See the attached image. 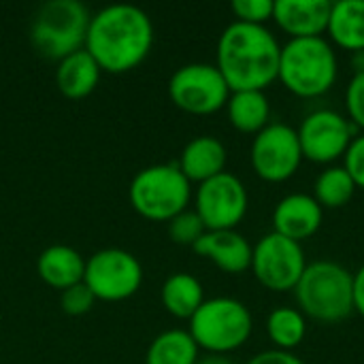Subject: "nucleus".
Here are the masks:
<instances>
[{
  "instance_id": "1",
  "label": "nucleus",
  "mask_w": 364,
  "mask_h": 364,
  "mask_svg": "<svg viewBox=\"0 0 364 364\" xmlns=\"http://www.w3.org/2000/svg\"><path fill=\"white\" fill-rule=\"evenodd\" d=\"M154 47V23L134 4H111L92 15L85 51L102 73L122 75L141 66Z\"/></svg>"
},
{
  "instance_id": "2",
  "label": "nucleus",
  "mask_w": 364,
  "mask_h": 364,
  "mask_svg": "<svg viewBox=\"0 0 364 364\" xmlns=\"http://www.w3.org/2000/svg\"><path fill=\"white\" fill-rule=\"evenodd\" d=\"M282 45L267 26L232 21L218 41L215 66L230 92H264L277 81Z\"/></svg>"
},
{
  "instance_id": "3",
  "label": "nucleus",
  "mask_w": 364,
  "mask_h": 364,
  "mask_svg": "<svg viewBox=\"0 0 364 364\" xmlns=\"http://www.w3.org/2000/svg\"><path fill=\"white\" fill-rule=\"evenodd\" d=\"M339 77L337 51L326 36L290 38L282 45L277 81L299 98H320Z\"/></svg>"
},
{
  "instance_id": "4",
  "label": "nucleus",
  "mask_w": 364,
  "mask_h": 364,
  "mask_svg": "<svg viewBox=\"0 0 364 364\" xmlns=\"http://www.w3.org/2000/svg\"><path fill=\"white\" fill-rule=\"evenodd\" d=\"M296 305L305 318L337 324L354 314V273L333 260L307 264L294 288Z\"/></svg>"
},
{
  "instance_id": "5",
  "label": "nucleus",
  "mask_w": 364,
  "mask_h": 364,
  "mask_svg": "<svg viewBox=\"0 0 364 364\" xmlns=\"http://www.w3.org/2000/svg\"><path fill=\"white\" fill-rule=\"evenodd\" d=\"M188 322V333L205 354L228 356L243 348L254 333L252 311L245 303L230 296L205 299Z\"/></svg>"
},
{
  "instance_id": "6",
  "label": "nucleus",
  "mask_w": 364,
  "mask_h": 364,
  "mask_svg": "<svg viewBox=\"0 0 364 364\" xmlns=\"http://www.w3.org/2000/svg\"><path fill=\"white\" fill-rule=\"evenodd\" d=\"M90 11L79 0H47L34 13L30 41L47 60H64L66 55L85 49Z\"/></svg>"
},
{
  "instance_id": "7",
  "label": "nucleus",
  "mask_w": 364,
  "mask_h": 364,
  "mask_svg": "<svg viewBox=\"0 0 364 364\" xmlns=\"http://www.w3.org/2000/svg\"><path fill=\"white\" fill-rule=\"evenodd\" d=\"M128 200L141 218L149 222H171L188 209L192 183L177 164H151L132 177Z\"/></svg>"
},
{
  "instance_id": "8",
  "label": "nucleus",
  "mask_w": 364,
  "mask_h": 364,
  "mask_svg": "<svg viewBox=\"0 0 364 364\" xmlns=\"http://www.w3.org/2000/svg\"><path fill=\"white\" fill-rule=\"evenodd\" d=\"M168 96L190 115H213L226 109L230 87L215 64L192 62L179 66L168 79Z\"/></svg>"
},
{
  "instance_id": "9",
  "label": "nucleus",
  "mask_w": 364,
  "mask_h": 364,
  "mask_svg": "<svg viewBox=\"0 0 364 364\" xmlns=\"http://www.w3.org/2000/svg\"><path fill=\"white\" fill-rule=\"evenodd\" d=\"M83 284L92 290L96 301L119 303L141 290L143 267L130 252L107 247L85 260Z\"/></svg>"
},
{
  "instance_id": "10",
  "label": "nucleus",
  "mask_w": 364,
  "mask_h": 364,
  "mask_svg": "<svg viewBox=\"0 0 364 364\" xmlns=\"http://www.w3.org/2000/svg\"><path fill=\"white\" fill-rule=\"evenodd\" d=\"M307 269L305 250L301 243L269 232L254 245L250 271L271 292H294Z\"/></svg>"
},
{
  "instance_id": "11",
  "label": "nucleus",
  "mask_w": 364,
  "mask_h": 364,
  "mask_svg": "<svg viewBox=\"0 0 364 364\" xmlns=\"http://www.w3.org/2000/svg\"><path fill=\"white\" fill-rule=\"evenodd\" d=\"M250 160L254 173L267 183H284L292 179L303 164L296 128L282 122H271L254 136Z\"/></svg>"
},
{
  "instance_id": "12",
  "label": "nucleus",
  "mask_w": 364,
  "mask_h": 364,
  "mask_svg": "<svg viewBox=\"0 0 364 364\" xmlns=\"http://www.w3.org/2000/svg\"><path fill=\"white\" fill-rule=\"evenodd\" d=\"M247 188L228 171L200 183L194 194V211L207 230H237L247 215Z\"/></svg>"
},
{
  "instance_id": "13",
  "label": "nucleus",
  "mask_w": 364,
  "mask_h": 364,
  "mask_svg": "<svg viewBox=\"0 0 364 364\" xmlns=\"http://www.w3.org/2000/svg\"><path fill=\"white\" fill-rule=\"evenodd\" d=\"M296 134L303 160L331 166L346 156L352 139L356 136L350 119L333 109H316L305 115Z\"/></svg>"
},
{
  "instance_id": "14",
  "label": "nucleus",
  "mask_w": 364,
  "mask_h": 364,
  "mask_svg": "<svg viewBox=\"0 0 364 364\" xmlns=\"http://www.w3.org/2000/svg\"><path fill=\"white\" fill-rule=\"evenodd\" d=\"M331 0H275L273 21L290 38H316L328 30Z\"/></svg>"
},
{
  "instance_id": "15",
  "label": "nucleus",
  "mask_w": 364,
  "mask_h": 364,
  "mask_svg": "<svg viewBox=\"0 0 364 364\" xmlns=\"http://www.w3.org/2000/svg\"><path fill=\"white\" fill-rule=\"evenodd\" d=\"M322 222L324 209L311 194H288L273 209V232L296 243L311 239L322 228Z\"/></svg>"
},
{
  "instance_id": "16",
  "label": "nucleus",
  "mask_w": 364,
  "mask_h": 364,
  "mask_svg": "<svg viewBox=\"0 0 364 364\" xmlns=\"http://www.w3.org/2000/svg\"><path fill=\"white\" fill-rule=\"evenodd\" d=\"M192 250L230 275H241L252 267L254 245L237 230H207Z\"/></svg>"
},
{
  "instance_id": "17",
  "label": "nucleus",
  "mask_w": 364,
  "mask_h": 364,
  "mask_svg": "<svg viewBox=\"0 0 364 364\" xmlns=\"http://www.w3.org/2000/svg\"><path fill=\"white\" fill-rule=\"evenodd\" d=\"M228 151L224 143L215 136L203 134L194 136L179 156V171L186 175L190 183H205L226 171Z\"/></svg>"
},
{
  "instance_id": "18",
  "label": "nucleus",
  "mask_w": 364,
  "mask_h": 364,
  "mask_svg": "<svg viewBox=\"0 0 364 364\" xmlns=\"http://www.w3.org/2000/svg\"><path fill=\"white\" fill-rule=\"evenodd\" d=\"M36 271H38V277L47 286L64 292L66 288L83 282L85 260L75 247L49 245L47 250L41 252V256L36 260Z\"/></svg>"
},
{
  "instance_id": "19",
  "label": "nucleus",
  "mask_w": 364,
  "mask_h": 364,
  "mask_svg": "<svg viewBox=\"0 0 364 364\" xmlns=\"http://www.w3.org/2000/svg\"><path fill=\"white\" fill-rule=\"evenodd\" d=\"M100 75L102 70L96 64V60L85 49H79L58 62L55 83L62 96L79 100V98L90 96L96 90Z\"/></svg>"
},
{
  "instance_id": "20",
  "label": "nucleus",
  "mask_w": 364,
  "mask_h": 364,
  "mask_svg": "<svg viewBox=\"0 0 364 364\" xmlns=\"http://www.w3.org/2000/svg\"><path fill=\"white\" fill-rule=\"evenodd\" d=\"M326 34L333 47L352 53L364 51V0L333 2Z\"/></svg>"
},
{
  "instance_id": "21",
  "label": "nucleus",
  "mask_w": 364,
  "mask_h": 364,
  "mask_svg": "<svg viewBox=\"0 0 364 364\" xmlns=\"http://www.w3.org/2000/svg\"><path fill=\"white\" fill-rule=\"evenodd\" d=\"M228 122L235 130L243 134H258L271 124V102L264 92L258 90H243L230 92L226 102Z\"/></svg>"
},
{
  "instance_id": "22",
  "label": "nucleus",
  "mask_w": 364,
  "mask_h": 364,
  "mask_svg": "<svg viewBox=\"0 0 364 364\" xmlns=\"http://www.w3.org/2000/svg\"><path fill=\"white\" fill-rule=\"evenodd\" d=\"M162 307L177 320H190L205 303L203 284L190 273L171 275L160 290Z\"/></svg>"
},
{
  "instance_id": "23",
  "label": "nucleus",
  "mask_w": 364,
  "mask_h": 364,
  "mask_svg": "<svg viewBox=\"0 0 364 364\" xmlns=\"http://www.w3.org/2000/svg\"><path fill=\"white\" fill-rule=\"evenodd\" d=\"M200 350L192 335L181 328L160 333L147 348L145 364H196Z\"/></svg>"
},
{
  "instance_id": "24",
  "label": "nucleus",
  "mask_w": 364,
  "mask_h": 364,
  "mask_svg": "<svg viewBox=\"0 0 364 364\" xmlns=\"http://www.w3.org/2000/svg\"><path fill=\"white\" fill-rule=\"evenodd\" d=\"M267 335L275 350L292 352L305 341L307 318L299 307H277L267 318Z\"/></svg>"
},
{
  "instance_id": "25",
  "label": "nucleus",
  "mask_w": 364,
  "mask_h": 364,
  "mask_svg": "<svg viewBox=\"0 0 364 364\" xmlns=\"http://www.w3.org/2000/svg\"><path fill=\"white\" fill-rule=\"evenodd\" d=\"M356 190L358 188L350 173L343 166L333 164L318 175L311 196L320 203L322 209H341L354 198Z\"/></svg>"
},
{
  "instance_id": "26",
  "label": "nucleus",
  "mask_w": 364,
  "mask_h": 364,
  "mask_svg": "<svg viewBox=\"0 0 364 364\" xmlns=\"http://www.w3.org/2000/svg\"><path fill=\"white\" fill-rule=\"evenodd\" d=\"M205 232H207V228L194 209H186L168 222V237L177 245L194 247Z\"/></svg>"
},
{
  "instance_id": "27",
  "label": "nucleus",
  "mask_w": 364,
  "mask_h": 364,
  "mask_svg": "<svg viewBox=\"0 0 364 364\" xmlns=\"http://www.w3.org/2000/svg\"><path fill=\"white\" fill-rule=\"evenodd\" d=\"M273 0H232L230 11L235 21L250 23V26H267L273 19Z\"/></svg>"
},
{
  "instance_id": "28",
  "label": "nucleus",
  "mask_w": 364,
  "mask_h": 364,
  "mask_svg": "<svg viewBox=\"0 0 364 364\" xmlns=\"http://www.w3.org/2000/svg\"><path fill=\"white\" fill-rule=\"evenodd\" d=\"M96 303V296L92 294V290L81 282L77 286H70L66 288L62 294H60V307L66 316H85L92 311Z\"/></svg>"
},
{
  "instance_id": "29",
  "label": "nucleus",
  "mask_w": 364,
  "mask_h": 364,
  "mask_svg": "<svg viewBox=\"0 0 364 364\" xmlns=\"http://www.w3.org/2000/svg\"><path fill=\"white\" fill-rule=\"evenodd\" d=\"M346 113L350 124L364 132V73L354 75L346 90Z\"/></svg>"
},
{
  "instance_id": "30",
  "label": "nucleus",
  "mask_w": 364,
  "mask_h": 364,
  "mask_svg": "<svg viewBox=\"0 0 364 364\" xmlns=\"http://www.w3.org/2000/svg\"><path fill=\"white\" fill-rule=\"evenodd\" d=\"M343 168L354 179L356 188L364 190V132L356 134L343 156Z\"/></svg>"
},
{
  "instance_id": "31",
  "label": "nucleus",
  "mask_w": 364,
  "mask_h": 364,
  "mask_svg": "<svg viewBox=\"0 0 364 364\" xmlns=\"http://www.w3.org/2000/svg\"><path fill=\"white\" fill-rule=\"evenodd\" d=\"M247 364H305L299 356L292 352H282V350H264L256 356H252Z\"/></svg>"
},
{
  "instance_id": "32",
  "label": "nucleus",
  "mask_w": 364,
  "mask_h": 364,
  "mask_svg": "<svg viewBox=\"0 0 364 364\" xmlns=\"http://www.w3.org/2000/svg\"><path fill=\"white\" fill-rule=\"evenodd\" d=\"M354 311L364 320V264L354 273Z\"/></svg>"
},
{
  "instance_id": "33",
  "label": "nucleus",
  "mask_w": 364,
  "mask_h": 364,
  "mask_svg": "<svg viewBox=\"0 0 364 364\" xmlns=\"http://www.w3.org/2000/svg\"><path fill=\"white\" fill-rule=\"evenodd\" d=\"M196 364H235L228 356H222V354H205L200 356Z\"/></svg>"
},
{
  "instance_id": "34",
  "label": "nucleus",
  "mask_w": 364,
  "mask_h": 364,
  "mask_svg": "<svg viewBox=\"0 0 364 364\" xmlns=\"http://www.w3.org/2000/svg\"><path fill=\"white\" fill-rule=\"evenodd\" d=\"M352 64H354V75L364 73V51H358L352 55Z\"/></svg>"
}]
</instances>
